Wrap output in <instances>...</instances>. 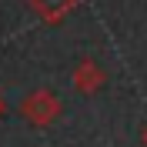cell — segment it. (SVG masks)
<instances>
[{
	"instance_id": "cell-1",
	"label": "cell",
	"mask_w": 147,
	"mask_h": 147,
	"mask_svg": "<svg viewBox=\"0 0 147 147\" xmlns=\"http://www.w3.org/2000/svg\"><path fill=\"white\" fill-rule=\"evenodd\" d=\"M60 114H64V104H60V97L50 87H37V90H30L20 100V117L37 130L54 127L57 120H60Z\"/></svg>"
},
{
	"instance_id": "cell-2",
	"label": "cell",
	"mask_w": 147,
	"mask_h": 147,
	"mask_svg": "<svg viewBox=\"0 0 147 147\" xmlns=\"http://www.w3.org/2000/svg\"><path fill=\"white\" fill-rule=\"evenodd\" d=\"M70 84H74V90L84 94V97H90V94H97L107 84V74H104V67L94 60V57H80L77 64H74L70 70Z\"/></svg>"
},
{
	"instance_id": "cell-3",
	"label": "cell",
	"mask_w": 147,
	"mask_h": 147,
	"mask_svg": "<svg viewBox=\"0 0 147 147\" xmlns=\"http://www.w3.org/2000/svg\"><path fill=\"white\" fill-rule=\"evenodd\" d=\"M77 3H80V0H27V7L34 10L44 24H60Z\"/></svg>"
},
{
	"instance_id": "cell-4",
	"label": "cell",
	"mask_w": 147,
	"mask_h": 147,
	"mask_svg": "<svg viewBox=\"0 0 147 147\" xmlns=\"http://www.w3.org/2000/svg\"><path fill=\"white\" fill-rule=\"evenodd\" d=\"M140 137H144V147H147V127H144V134H140Z\"/></svg>"
},
{
	"instance_id": "cell-5",
	"label": "cell",
	"mask_w": 147,
	"mask_h": 147,
	"mask_svg": "<svg viewBox=\"0 0 147 147\" xmlns=\"http://www.w3.org/2000/svg\"><path fill=\"white\" fill-rule=\"evenodd\" d=\"M0 114H3V97H0Z\"/></svg>"
}]
</instances>
